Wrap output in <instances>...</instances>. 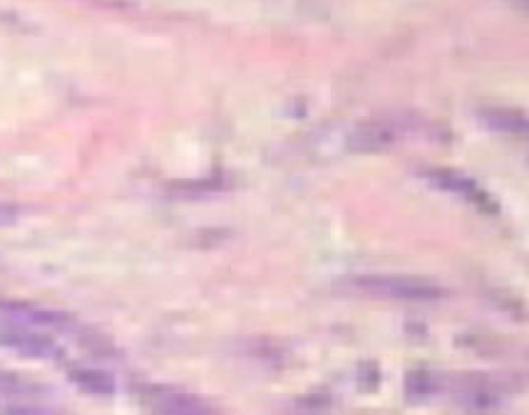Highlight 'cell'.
<instances>
[{"instance_id": "cell-1", "label": "cell", "mask_w": 529, "mask_h": 415, "mask_svg": "<svg viewBox=\"0 0 529 415\" xmlns=\"http://www.w3.org/2000/svg\"><path fill=\"white\" fill-rule=\"evenodd\" d=\"M132 395L151 415H213L199 395L154 381H135Z\"/></svg>"}, {"instance_id": "cell-2", "label": "cell", "mask_w": 529, "mask_h": 415, "mask_svg": "<svg viewBox=\"0 0 529 415\" xmlns=\"http://www.w3.org/2000/svg\"><path fill=\"white\" fill-rule=\"evenodd\" d=\"M353 284L362 292L398 301L432 302L444 296V290L433 282L405 276H357Z\"/></svg>"}, {"instance_id": "cell-3", "label": "cell", "mask_w": 529, "mask_h": 415, "mask_svg": "<svg viewBox=\"0 0 529 415\" xmlns=\"http://www.w3.org/2000/svg\"><path fill=\"white\" fill-rule=\"evenodd\" d=\"M0 347L33 360L55 361L64 355L63 349L49 335L7 319L5 323H0Z\"/></svg>"}, {"instance_id": "cell-4", "label": "cell", "mask_w": 529, "mask_h": 415, "mask_svg": "<svg viewBox=\"0 0 529 415\" xmlns=\"http://www.w3.org/2000/svg\"><path fill=\"white\" fill-rule=\"evenodd\" d=\"M0 318L27 327L66 329L72 324V318L67 313L19 301L0 302Z\"/></svg>"}, {"instance_id": "cell-5", "label": "cell", "mask_w": 529, "mask_h": 415, "mask_svg": "<svg viewBox=\"0 0 529 415\" xmlns=\"http://www.w3.org/2000/svg\"><path fill=\"white\" fill-rule=\"evenodd\" d=\"M67 378L75 388L94 397H112L117 392L114 375L97 367H73Z\"/></svg>"}, {"instance_id": "cell-6", "label": "cell", "mask_w": 529, "mask_h": 415, "mask_svg": "<svg viewBox=\"0 0 529 415\" xmlns=\"http://www.w3.org/2000/svg\"><path fill=\"white\" fill-rule=\"evenodd\" d=\"M405 395L412 402H422L433 397L441 389V380L430 371H412L405 378Z\"/></svg>"}, {"instance_id": "cell-7", "label": "cell", "mask_w": 529, "mask_h": 415, "mask_svg": "<svg viewBox=\"0 0 529 415\" xmlns=\"http://www.w3.org/2000/svg\"><path fill=\"white\" fill-rule=\"evenodd\" d=\"M426 179L438 188L452 191V193L464 194V196H480V191L471 179L461 177L455 172L436 169V171L427 172Z\"/></svg>"}, {"instance_id": "cell-8", "label": "cell", "mask_w": 529, "mask_h": 415, "mask_svg": "<svg viewBox=\"0 0 529 415\" xmlns=\"http://www.w3.org/2000/svg\"><path fill=\"white\" fill-rule=\"evenodd\" d=\"M395 135L390 129L379 126H368L365 129H359L354 132L350 138V146L354 151H373V149L382 148L390 145Z\"/></svg>"}, {"instance_id": "cell-9", "label": "cell", "mask_w": 529, "mask_h": 415, "mask_svg": "<svg viewBox=\"0 0 529 415\" xmlns=\"http://www.w3.org/2000/svg\"><path fill=\"white\" fill-rule=\"evenodd\" d=\"M481 120L485 121L489 129H495L497 132L525 134L528 129L526 118L511 110H489L485 115H481Z\"/></svg>"}, {"instance_id": "cell-10", "label": "cell", "mask_w": 529, "mask_h": 415, "mask_svg": "<svg viewBox=\"0 0 529 415\" xmlns=\"http://www.w3.org/2000/svg\"><path fill=\"white\" fill-rule=\"evenodd\" d=\"M38 385L16 372L0 369V397H18V395L38 394Z\"/></svg>"}, {"instance_id": "cell-11", "label": "cell", "mask_w": 529, "mask_h": 415, "mask_svg": "<svg viewBox=\"0 0 529 415\" xmlns=\"http://www.w3.org/2000/svg\"><path fill=\"white\" fill-rule=\"evenodd\" d=\"M0 415H61L41 406L24 405V403H8L0 406Z\"/></svg>"}, {"instance_id": "cell-12", "label": "cell", "mask_w": 529, "mask_h": 415, "mask_svg": "<svg viewBox=\"0 0 529 415\" xmlns=\"http://www.w3.org/2000/svg\"><path fill=\"white\" fill-rule=\"evenodd\" d=\"M359 383L365 391H374L381 383V372L374 364H364L359 369Z\"/></svg>"}, {"instance_id": "cell-13", "label": "cell", "mask_w": 529, "mask_h": 415, "mask_svg": "<svg viewBox=\"0 0 529 415\" xmlns=\"http://www.w3.org/2000/svg\"><path fill=\"white\" fill-rule=\"evenodd\" d=\"M18 217V206L11 205V203H0V228L14 225Z\"/></svg>"}]
</instances>
